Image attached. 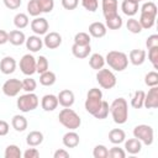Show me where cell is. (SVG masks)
<instances>
[{
	"mask_svg": "<svg viewBox=\"0 0 158 158\" xmlns=\"http://www.w3.org/2000/svg\"><path fill=\"white\" fill-rule=\"evenodd\" d=\"M110 112L112 120L117 125H123L128 118V104L126 99L117 98L110 105Z\"/></svg>",
	"mask_w": 158,
	"mask_h": 158,
	"instance_id": "cell-1",
	"label": "cell"
},
{
	"mask_svg": "<svg viewBox=\"0 0 158 158\" xmlns=\"http://www.w3.org/2000/svg\"><path fill=\"white\" fill-rule=\"evenodd\" d=\"M105 63H107L111 69L116 72H122L128 65V57L121 51H110L105 57Z\"/></svg>",
	"mask_w": 158,
	"mask_h": 158,
	"instance_id": "cell-2",
	"label": "cell"
},
{
	"mask_svg": "<svg viewBox=\"0 0 158 158\" xmlns=\"http://www.w3.org/2000/svg\"><path fill=\"white\" fill-rule=\"evenodd\" d=\"M58 120H59V123L62 126H64L65 128H68V130H74L75 131L81 125L80 116L73 109H70V107H64L59 112Z\"/></svg>",
	"mask_w": 158,
	"mask_h": 158,
	"instance_id": "cell-3",
	"label": "cell"
},
{
	"mask_svg": "<svg viewBox=\"0 0 158 158\" xmlns=\"http://www.w3.org/2000/svg\"><path fill=\"white\" fill-rule=\"evenodd\" d=\"M101 102H102V91L99 88H91V89H89V91L86 94L85 102H84L85 110L90 115H94L98 111V109L100 107Z\"/></svg>",
	"mask_w": 158,
	"mask_h": 158,
	"instance_id": "cell-4",
	"label": "cell"
},
{
	"mask_svg": "<svg viewBox=\"0 0 158 158\" xmlns=\"http://www.w3.org/2000/svg\"><path fill=\"white\" fill-rule=\"evenodd\" d=\"M40 104L38 96L35 93H26L23 95H20L16 101V106L21 112H30L37 109Z\"/></svg>",
	"mask_w": 158,
	"mask_h": 158,
	"instance_id": "cell-5",
	"label": "cell"
},
{
	"mask_svg": "<svg viewBox=\"0 0 158 158\" xmlns=\"http://www.w3.org/2000/svg\"><path fill=\"white\" fill-rule=\"evenodd\" d=\"M133 137L139 139L142 144L151 146L154 141V130L149 125H137L133 128Z\"/></svg>",
	"mask_w": 158,
	"mask_h": 158,
	"instance_id": "cell-6",
	"label": "cell"
},
{
	"mask_svg": "<svg viewBox=\"0 0 158 158\" xmlns=\"http://www.w3.org/2000/svg\"><path fill=\"white\" fill-rule=\"evenodd\" d=\"M96 81L99 83V85L102 88V89H112L116 83H117V79H116V75L110 70V69H105V68H101L98 70L96 73Z\"/></svg>",
	"mask_w": 158,
	"mask_h": 158,
	"instance_id": "cell-7",
	"label": "cell"
},
{
	"mask_svg": "<svg viewBox=\"0 0 158 158\" xmlns=\"http://www.w3.org/2000/svg\"><path fill=\"white\" fill-rule=\"evenodd\" d=\"M2 93L9 96V98H14L20 94V91L22 90V80L17 79V78H12V79H7L4 84H2Z\"/></svg>",
	"mask_w": 158,
	"mask_h": 158,
	"instance_id": "cell-8",
	"label": "cell"
},
{
	"mask_svg": "<svg viewBox=\"0 0 158 158\" xmlns=\"http://www.w3.org/2000/svg\"><path fill=\"white\" fill-rule=\"evenodd\" d=\"M20 69L26 77H31L36 73V58L27 53L23 54L20 59Z\"/></svg>",
	"mask_w": 158,
	"mask_h": 158,
	"instance_id": "cell-9",
	"label": "cell"
},
{
	"mask_svg": "<svg viewBox=\"0 0 158 158\" xmlns=\"http://www.w3.org/2000/svg\"><path fill=\"white\" fill-rule=\"evenodd\" d=\"M48 28H49V23H48L47 19H44V17H38L37 16L31 21V30L37 36L46 35L48 32Z\"/></svg>",
	"mask_w": 158,
	"mask_h": 158,
	"instance_id": "cell-10",
	"label": "cell"
},
{
	"mask_svg": "<svg viewBox=\"0 0 158 158\" xmlns=\"http://www.w3.org/2000/svg\"><path fill=\"white\" fill-rule=\"evenodd\" d=\"M143 106L146 109H156V107H158V85L157 86H151L148 93H146Z\"/></svg>",
	"mask_w": 158,
	"mask_h": 158,
	"instance_id": "cell-11",
	"label": "cell"
},
{
	"mask_svg": "<svg viewBox=\"0 0 158 158\" xmlns=\"http://www.w3.org/2000/svg\"><path fill=\"white\" fill-rule=\"evenodd\" d=\"M43 44L48 49H56L62 44V36L58 32H47L43 38Z\"/></svg>",
	"mask_w": 158,
	"mask_h": 158,
	"instance_id": "cell-12",
	"label": "cell"
},
{
	"mask_svg": "<svg viewBox=\"0 0 158 158\" xmlns=\"http://www.w3.org/2000/svg\"><path fill=\"white\" fill-rule=\"evenodd\" d=\"M58 98V104L63 107H72L74 101H75V96L74 93L69 89H64L62 91H59V94L57 95Z\"/></svg>",
	"mask_w": 158,
	"mask_h": 158,
	"instance_id": "cell-13",
	"label": "cell"
},
{
	"mask_svg": "<svg viewBox=\"0 0 158 158\" xmlns=\"http://www.w3.org/2000/svg\"><path fill=\"white\" fill-rule=\"evenodd\" d=\"M58 98L53 94H46L41 100V106L44 111H54L58 107Z\"/></svg>",
	"mask_w": 158,
	"mask_h": 158,
	"instance_id": "cell-14",
	"label": "cell"
},
{
	"mask_svg": "<svg viewBox=\"0 0 158 158\" xmlns=\"http://www.w3.org/2000/svg\"><path fill=\"white\" fill-rule=\"evenodd\" d=\"M62 142L67 148H75L80 142V137L74 130H69L67 133L63 135Z\"/></svg>",
	"mask_w": 158,
	"mask_h": 158,
	"instance_id": "cell-15",
	"label": "cell"
},
{
	"mask_svg": "<svg viewBox=\"0 0 158 158\" xmlns=\"http://www.w3.org/2000/svg\"><path fill=\"white\" fill-rule=\"evenodd\" d=\"M101 9H102V14L105 19L114 16L117 14L118 2L117 0H101Z\"/></svg>",
	"mask_w": 158,
	"mask_h": 158,
	"instance_id": "cell-16",
	"label": "cell"
},
{
	"mask_svg": "<svg viewBox=\"0 0 158 158\" xmlns=\"http://www.w3.org/2000/svg\"><path fill=\"white\" fill-rule=\"evenodd\" d=\"M106 31H107V28H106L105 23L95 21V22L89 25V32L88 33L94 38H102L106 35Z\"/></svg>",
	"mask_w": 158,
	"mask_h": 158,
	"instance_id": "cell-17",
	"label": "cell"
},
{
	"mask_svg": "<svg viewBox=\"0 0 158 158\" xmlns=\"http://www.w3.org/2000/svg\"><path fill=\"white\" fill-rule=\"evenodd\" d=\"M16 65H17V64H16L15 58H12V57H10V56H6V57H4V58L1 59V62H0V70H1L2 74L9 75V74H12V73L15 72Z\"/></svg>",
	"mask_w": 158,
	"mask_h": 158,
	"instance_id": "cell-18",
	"label": "cell"
},
{
	"mask_svg": "<svg viewBox=\"0 0 158 158\" xmlns=\"http://www.w3.org/2000/svg\"><path fill=\"white\" fill-rule=\"evenodd\" d=\"M25 44H26V48L30 52L35 53V52H38L40 49H42V47H43V40H41L40 36L33 35V36H30V37L26 38Z\"/></svg>",
	"mask_w": 158,
	"mask_h": 158,
	"instance_id": "cell-19",
	"label": "cell"
},
{
	"mask_svg": "<svg viewBox=\"0 0 158 158\" xmlns=\"http://www.w3.org/2000/svg\"><path fill=\"white\" fill-rule=\"evenodd\" d=\"M146 51L144 49H132L128 54V60L133 65H142L146 60Z\"/></svg>",
	"mask_w": 158,
	"mask_h": 158,
	"instance_id": "cell-20",
	"label": "cell"
},
{
	"mask_svg": "<svg viewBox=\"0 0 158 158\" xmlns=\"http://www.w3.org/2000/svg\"><path fill=\"white\" fill-rule=\"evenodd\" d=\"M125 151L130 154H137L141 152L142 149V143L139 139H137L136 137L133 138H128V139H125Z\"/></svg>",
	"mask_w": 158,
	"mask_h": 158,
	"instance_id": "cell-21",
	"label": "cell"
},
{
	"mask_svg": "<svg viewBox=\"0 0 158 158\" xmlns=\"http://www.w3.org/2000/svg\"><path fill=\"white\" fill-rule=\"evenodd\" d=\"M121 10L126 16L133 17L138 12V2L133 0H123L121 4Z\"/></svg>",
	"mask_w": 158,
	"mask_h": 158,
	"instance_id": "cell-22",
	"label": "cell"
},
{
	"mask_svg": "<svg viewBox=\"0 0 158 158\" xmlns=\"http://www.w3.org/2000/svg\"><path fill=\"white\" fill-rule=\"evenodd\" d=\"M90 52H91L90 44L79 46V44H75V43H74V44L72 46V53H73V56H74L75 58H78V59H84V58L89 57Z\"/></svg>",
	"mask_w": 158,
	"mask_h": 158,
	"instance_id": "cell-23",
	"label": "cell"
},
{
	"mask_svg": "<svg viewBox=\"0 0 158 158\" xmlns=\"http://www.w3.org/2000/svg\"><path fill=\"white\" fill-rule=\"evenodd\" d=\"M11 126L15 131L17 132H23L27 126H28V122L26 120V117L23 115H15L12 118H11Z\"/></svg>",
	"mask_w": 158,
	"mask_h": 158,
	"instance_id": "cell-24",
	"label": "cell"
},
{
	"mask_svg": "<svg viewBox=\"0 0 158 158\" xmlns=\"http://www.w3.org/2000/svg\"><path fill=\"white\" fill-rule=\"evenodd\" d=\"M126 139V133L121 128H112L109 132V141L112 144H121Z\"/></svg>",
	"mask_w": 158,
	"mask_h": 158,
	"instance_id": "cell-25",
	"label": "cell"
},
{
	"mask_svg": "<svg viewBox=\"0 0 158 158\" xmlns=\"http://www.w3.org/2000/svg\"><path fill=\"white\" fill-rule=\"evenodd\" d=\"M26 41V36L20 30H12L9 32V42L12 46H21Z\"/></svg>",
	"mask_w": 158,
	"mask_h": 158,
	"instance_id": "cell-26",
	"label": "cell"
},
{
	"mask_svg": "<svg viewBox=\"0 0 158 158\" xmlns=\"http://www.w3.org/2000/svg\"><path fill=\"white\" fill-rule=\"evenodd\" d=\"M43 142V133L41 131H31L26 137V143L30 147H37Z\"/></svg>",
	"mask_w": 158,
	"mask_h": 158,
	"instance_id": "cell-27",
	"label": "cell"
},
{
	"mask_svg": "<svg viewBox=\"0 0 158 158\" xmlns=\"http://www.w3.org/2000/svg\"><path fill=\"white\" fill-rule=\"evenodd\" d=\"M122 25H123V21H122V17L118 14L105 19V26L109 30H120L122 27Z\"/></svg>",
	"mask_w": 158,
	"mask_h": 158,
	"instance_id": "cell-28",
	"label": "cell"
},
{
	"mask_svg": "<svg viewBox=\"0 0 158 158\" xmlns=\"http://www.w3.org/2000/svg\"><path fill=\"white\" fill-rule=\"evenodd\" d=\"M138 22H139V25H141V27L143 30L152 28L154 26V22H156V16L154 15H151V14L141 12V16H139Z\"/></svg>",
	"mask_w": 158,
	"mask_h": 158,
	"instance_id": "cell-29",
	"label": "cell"
},
{
	"mask_svg": "<svg viewBox=\"0 0 158 158\" xmlns=\"http://www.w3.org/2000/svg\"><path fill=\"white\" fill-rule=\"evenodd\" d=\"M89 65L91 67V69L99 70L101 68H104L105 65V58L100 54V53H93L89 58Z\"/></svg>",
	"mask_w": 158,
	"mask_h": 158,
	"instance_id": "cell-30",
	"label": "cell"
},
{
	"mask_svg": "<svg viewBox=\"0 0 158 158\" xmlns=\"http://www.w3.org/2000/svg\"><path fill=\"white\" fill-rule=\"evenodd\" d=\"M56 80H57V77L51 70H46L44 73L40 74V84L43 86H51L56 83Z\"/></svg>",
	"mask_w": 158,
	"mask_h": 158,
	"instance_id": "cell-31",
	"label": "cell"
},
{
	"mask_svg": "<svg viewBox=\"0 0 158 158\" xmlns=\"http://www.w3.org/2000/svg\"><path fill=\"white\" fill-rule=\"evenodd\" d=\"M28 23H30V19H28V16L26 14L19 12V14L15 15V17H14V25H15V27L17 30H22V28L27 27Z\"/></svg>",
	"mask_w": 158,
	"mask_h": 158,
	"instance_id": "cell-32",
	"label": "cell"
},
{
	"mask_svg": "<svg viewBox=\"0 0 158 158\" xmlns=\"http://www.w3.org/2000/svg\"><path fill=\"white\" fill-rule=\"evenodd\" d=\"M144 95L146 93L143 90H137L135 91L132 99H131V106L133 109H142L143 107V102H144Z\"/></svg>",
	"mask_w": 158,
	"mask_h": 158,
	"instance_id": "cell-33",
	"label": "cell"
},
{
	"mask_svg": "<svg viewBox=\"0 0 158 158\" xmlns=\"http://www.w3.org/2000/svg\"><path fill=\"white\" fill-rule=\"evenodd\" d=\"M109 112H110V105H109V102H107V101L102 100V102H101L100 107L98 109V111H96L93 116H94L95 118H98V120H104V118H106V117H107Z\"/></svg>",
	"mask_w": 158,
	"mask_h": 158,
	"instance_id": "cell-34",
	"label": "cell"
},
{
	"mask_svg": "<svg viewBox=\"0 0 158 158\" xmlns=\"http://www.w3.org/2000/svg\"><path fill=\"white\" fill-rule=\"evenodd\" d=\"M21 156H22L21 149L16 144H9L5 148V153H4L5 158H21Z\"/></svg>",
	"mask_w": 158,
	"mask_h": 158,
	"instance_id": "cell-35",
	"label": "cell"
},
{
	"mask_svg": "<svg viewBox=\"0 0 158 158\" xmlns=\"http://www.w3.org/2000/svg\"><path fill=\"white\" fill-rule=\"evenodd\" d=\"M91 42V36L88 32H78L74 36V43L79 46H86L90 44Z\"/></svg>",
	"mask_w": 158,
	"mask_h": 158,
	"instance_id": "cell-36",
	"label": "cell"
},
{
	"mask_svg": "<svg viewBox=\"0 0 158 158\" xmlns=\"http://www.w3.org/2000/svg\"><path fill=\"white\" fill-rule=\"evenodd\" d=\"M48 68H49V63L44 56H40L38 58H36V73L42 74L46 70H48Z\"/></svg>",
	"mask_w": 158,
	"mask_h": 158,
	"instance_id": "cell-37",
	"label": "cell"
},
{
	"mask_svg": "<svg viewBox=\"0 0 158 158\" xmlns=\"http://www.w3.org/2000/svg\"><path fill=\"white\" fill-rule=\"evenodd\" d=\"M27 12L31 16H33V17H37V16H40L42 14L41 6H40V4H38L37 0H30L27 2Z\"/></svg>",
	"mask_w": 158,
	"mask_h": 158,
	"instance_id": "cell-38",
	"label": "cell"
},
{
	"mask_svg": "<svg viewBox=\"0 0 158 158\" xmlns=\"http://www.w3.org/2000/svg\"><path fill=\"white\" fill-rule=\"evenodd\" d=\"M126 27H127V30L131 32V33H141L142 32V27H141V25H139V22H138V20H136V19H133V17H130L128 20H127V22H126Z\"/></svg>",
	"mask_w": 158,
	"mask_h": 158,
	"instance_id": "cell-39",
	"label": "cell"
},
{
	"mask_svg": "<svg viewBox=\"0 0 158 158\" xmlns=\"http://www.w3.org/2000/svg\"><path fill=\"white\" fill-rule=\"evenodd\" d=\"M37 88V83L33 78L31 77H26L22 80V90H25L26 93H33Z\"/></svg>",
	"mask_w": 158,
	"mask_h": 158,
	"instance_id": "cell-40",
	"label": "cell"
},
{
	"mask_svg": "<svg viewBox=\"0 0 158 158\" xmlns=\"http://www.w3.org/2000/svg\"><path fill=\"white\" fill-rule=\"evenodd\" d=\"M144 84L147 86H157L158 85V73L156 70L148 72L144 77Z\"/></svg>",
	"mask_w": 158,
	"mask_h": 158,
	"instance_id": "cell-41",
	"label": "cell"
},
{
	"mask_svg": "<svg viewBox=\"0 0 158 158\" xmlns=\"http://www.w3.org/2000/svg\"><path fill=\"white\" fill-rule=\"evenodd\" d=\"M109 149L104 144H96L93 149V157L94 158H107Z\"/></svg>",
	"mask_w": 158,
	"mask_h": 158,
	"instance_id": "cell-42",
	"label": "cell"
},
{
	"mask_svg": "<svg viewBox=\"0 0 158 158\" xmlns=\"http://www.w3.org/2000/svg\"><path fill=\"white\" fill-rule=\"evenodd\" d=\"M141 12H146V14H151V15L157 16L158 9H157V5H156L153 1H146V2L141 6Z\"/></svg>",
	"mask_w": 158,
	"mask_h": 158,
	"instance_id": "cell-43",
	"label": "cell"
},
{
	"mask_svg": "<svg viewBox=\"0 0 158 158\" xmlns=\"http://www.w3.org/2000/svg\"><path fill=\"white\" fill-rule=\"evenodd\" d=\"M107 157H110V158H125L126 157V151L123 148H120L117 144H115L112 148L109 149Z\"/></svg>",
	"mask_w": 158,
	"mask_h": 158,
	"instance_id": "cell-44",
	"label": "cell"
},
{
	"mask_svg": "<svg viewBox=\"0 0 158 158\" xmlns=\"http://www.w3.org/2000/svg\"><path fill=\"white\" fill-rule=\"evenodd\" d=\"M148 59L154 69H158V47H152L148 49Z\"/></svg>",
	"mask_w": 158,
	"mask_h": 158,
	"instance_id": "cell-45",
	"label": "cell"
},
{
	"mask_svg": "<svg viewBox=\"0 0 158 158\" xmlns=\"http://www.w3.org/2000/svg\"><path fill=\"white\" fill-rule=\"evenodd\" d=\"M83 7L89 12H95L99 7V0H80Z\"/></svg>",
	"mask_w": 158,
	"mask_h": 158,
	"instance_id": "cell-46",
	"label": "cell"
},
{
	"mask_svg": "<svg viewBox=\"0 0 158 158\" xmlns=\"http://www.w3.org/2000/svg\"><path fill=\"white\" fill-rule=\"evenodd\" d=\"M37 1L41 6L42 12L44 14H49L54 7V0H37Z\"/></svg>",
	"mask_w": 158,
	"mask_h": 158,
	"instance_id": "cell-47",
	"label": "cell"
},
{
	"mask_svg": "<svg viewBox=\"0 0 158 158\" xmlns=\"http://www.w3.org/2000/svg\"><path fill=\"white\" fill-rule=\"evenodd\" d=\"M60 2H62V6L69 11L77 9L79 5V0H60Z\"/></svg>",
	"mask_w": 158,
	"mask_h": 158,
	"instance_id": "cell-48",
	"label": "cell"
},
{
	"mask_svg": "<svg viewBox=\"0 0 158 158\" xmlns=\"http://www.w3.org/2000/svg\"><path fill=\"white\" fill-rule=\"evenodd\" d=\"M146 47L147 49L152 48V47H158V35H151L148 36V38L146 40Z\"/></svg>",
	"mask_w": 158,
	"mask_h": 158,
	"instance_id": "cell-49",
	"label": "cell"
},
{
	"mask_svg": "<svg viewBox=\"0 0 158 158\" xmlns=\"http://www.w3.org/2000/svg\"><path fill=\"white\" fill-rule=\"evenodd\" d=\"M22 156H23V158H38V157H40V152H38L37 148L31 147V148H27V149L23 152Z\"/></svg>",
	"mask_w": 158,
	"mask_h": 158,
	"instance_id": "cell-50",
	"label": "cell"
},
{
	"mask_svg": "<svg viewBox=\"0 0 158 158\" xmlns=\"http://www.w3.org/2000/svg\"><path fill=\"white\" fill-rule=\"evenodd\" d=\"M21 0H4V5L10 10H16L21 6Z\"/></svg>",
	"mask_w": 158,
	"mask_h": 158,
	"instance_id": "cell-51",
	"label": "cell"
},
{
	"mask_svg": "<svg viewBox=\"0 0 158 158\" xmlns=\"http://www.w3.org/2000/svg\"><path fill=\"white\" fill-rule=\"evenodd\" d=\"M10 126L5 120H0V136H6L9 133Z\"/></svg>",
	"mask_w": 158,
	"mask_h": 158,
	"instance_id": "cell-52",
	"label": "cell"
},
{
	"mask_svg": "<svg viewBox=\"0 0 158 158\" xmlns=\"http://www.w3.org/2000/svg\"><path fill=\"white\" fill-rule=\"evenodd\" d=\"M53 157H54V158H68V157H69V152H67L65 149L60 148V149H57V151L53 153Z\"/></svg>",
	"mask_w": 158,
	"mask_h": 158,
	"instance_id": "cell-53",
	"label": "cell"
},
{
	"mask_svg": "<svg viewBox=\"0 0 158 158\" xmlns=\"http://www.w3.org/2000/svg\"><path fill=\"white\" fill-rule=\"evenodd\" d=\"M7 42H9V32H6L5 30H0V46Z\"/></svg>",
	"mask_w": 158,
	"mask_h": 158,
	"instance_id": "cell-54",
	"label": "cell"
},
{
	"mask_svg": "<svg viewBox=\"0 0 158 158\" xmlns=\"http://www.w3.org/2000/svg\"><path fill=\"white\" fill-rule=\"evenodd\" d=\"M133 1H136V2H139V1H143V0H133Z\"/></svg>",
	"mask_w": 158,
	"mask_h": 158,
	"instance_id": "cell-55",
	"label": "cell"
}]
</instances>
